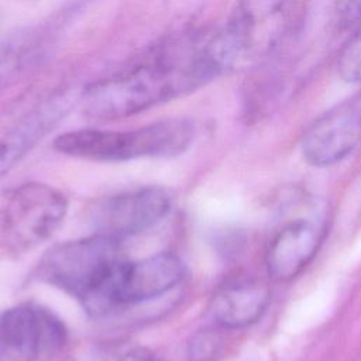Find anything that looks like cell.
Instances as JSON below:
<instances>
[{"instance_id": "obj_1", "label": "cell", "mask_w": 361, "mask_h": 361, "mask_svg": "<svg viewBox=\"0 0 361 361\" xmlns=\"http://www.w3.org/2000/svg\"><path fill=\"white\" fill-rule=\"evenodd\" d=\"M231 69L234 63L223 30L186 34L92 83L83 102L93 117H128L193 92Z\"/></svg>"}, {"instance_id": "obj_2", "label": "cell", "mask_w": 361, "mask_h": 361, "mask_svg": "<svg viewBox=\"0 0 361 361\" xmlns=\"http://www.w3.org/2000/svg\"><path fill=\"white\" fill-rule=\"evenodd\" d=\"M120 241L94 234L49 248L37 276L75 298L93 316L117 310L116 286L127 262Z\"/></svg>"}, {"instance_id": "obj_3", "label": "cell", "mask_w": 361, "mask_h": 361, "mask_svg": "<svg viewBox=\"0 0 361 361\" xmlns=\"http://www.w3.org/2000/svg\"><path fill=\"white\" fill-rule=\"evenodd\" d=\"M193 137L195 128L189 120L169 118L127 131H68L54 141V147L75 158L116 162L144 157H173L188 149Z\"/></svg>"}, {"instance_id": "obj_4", "label": "cell", "mask_w": 361, "mask_h": 361, "mask_svg": "<svg viewBox=\"0 0 361 361\" xmlns=\"http://www.w3.org/2000/svg\"><path fill=\"white\" fill-rule=\"evenodd\" d=\"M306 0H240L223 28L237 68L257 63L276 52L295 32Z\"/></svg>"}, {"instance_id": "obj_5", "label": "cell", "mask_w": 361, "mask_h": 361, "mask_svg": "<svg viewBox=\"0 0 361 361\" xmlns=\"http://www.w3.org/2000/svg\"><path fill=\"white\" fill-rule=\"evenodd\" d=\"M68 202L62 192L41 182L23 183L0 204V241L14 254L47 241L62 223Z\"/></svg>"}, {"instance_id": "obj_6", "label": "cell", "mask_w": 361, "mask_h": 361, "mask_svg": "<svg viewBox=\"0 0 361 361\" xmlns=\"http://www.w3.org/2000/svg\"><path fill=\"white\" fill-rule=\"evenodd\" d=\"M68 340L63 322L49 309L21 303L0 310V358L44 361L56 355Z\"/></svg>"}, {"instance_id": "obj_7", "label": "cell", "mask_w": 361, "mask_h": 361, "mask_svg": "<svg viewBox=\"0 0 361 361\" xmlns=\"http://www.w3.org/2000/svg\"><path fill=\"white\" fill-rule=\"evenodd\" d=\"M171 206L165 189L147 186L97 202L90 212V223L96 234L121 241L154 227L169 213Z\"/></svg>"}, {"instance_id": "obj_8", "label": "cell", "mask_w": 361, "mask_h": 361, "mask_svg": "<svg viewBox=\"0 0 361 361\" xmlns=\"http://www.w3.org/2000/svg\"><path fill=\"white\" fill-rule=\"evenodd\" d=\"M66 96L20 103L0 113V178L16 166L68 113Z\"/></svg>"}, {"instance_id": "obj_9", "label": "cell", "mask_w": 361, "mask_h": 361, "mask_svg": "<svg viewBox=\"0 0 361 361\" xmlns=\"http://www.w3.org/2000/svg\"><path fill=\"white\" fill-rule=\"evenodd\" d=\"M361 142V89L319 116L303 133L300 149L313 166L343 161Z\"/></svg>"}, {"instance_id": "obj_10", "label": "cell", "mask_w": 361, "mask_h": 361, "mask_svg": "<svg viewBox=\"0 0 361 361\" xmlns=\"http://www.w3.org/2000/svg\"><path fill=\"white\" fill-rule=\"evenodd\" d=\"M326 235L320 220L296 217L285 221L268 240L265 267L268 275L278 282L298 276L316 257Z\"/></svg>"}, {"instance_id": "obj_11", "label": "cell", "mask_w": 361, "mask_h": 361, "mask_svg": "<svg viewBox=\"0 0 361 361\" xmlns=\"http://www.w3.org/2000/svg\"><path fill=\"white\" fill-rule=\"evenodd\" d=\"M183 278V262L169 252H159L138 261L127 259L116 288L117 310L155 299L179 285Z\"/></svg>"}, {"instance_id": "obj_12", "label": "cell", "mask_w": 361, "mask_h": 361, "mask_svg": "<svg viewBox=\"0 0 361 361\" xmlns=\"http://www.w3.org/2000/svg\"><path fill=\"white\" fill-rule=\"evenodd\" d=\"M271 300L269 286L257 278H237L221 285L210 300V314L223 330L257 323Z\"/></svg>"}, {"instance_id": "obj_13", "label": "cell", "mask_w": 361, "mask_h": 361, "mask_svg": "<svg viewBox=\"0 0 361 361\" xmlns=\"http://www.w3.org/2000/svg\"><path fill=\"white\" fill-rule=\"evenodd\" d=\"M337 72L347 83L361 82V21L338 54Z\"/></svg>"}, {"instance_id": "obj_14", "label": "cell", "mask_w": 361, "mask_h": 361, "mask_svg": "<svg viewBox=\"0 0 361 361\" xmlns=\"http://www.w3.org/2000/svg\"><path fill=\"white\" fill-rule=\"evenodd\" d=\"M223 350L224 337L217 329L196 331L188 343V357L190 361H216Z\"/></svg>"}, {"instance_id": "obj_15", "label": "cell", "mask_w": 361, "mask_h": 361, "mask_svg": "<svg viewBox=\"0 0 361 361\" xmlns=\"http://www.w3.org/2000/svg\"><path fill=\"white\" fill-rule=\"evenodd\" d=\"M333 20L337 28H354L361 21V0H333Z\"/></svg>"}, {"instance_id": "obj_16", "label": "cell", "mask_w": 361, "mask_h": 361, "mask_svg": "<svg viewBox=\"0 0 361 361\" xmlns=\"http://www.w3.org/2000/svg\"><path fill=\"white\" fill-rule=\"evenodd\" d=\"M118 361H157V360L149 350L138 347L124 354Z\"/></svg>"}]
</instances>
